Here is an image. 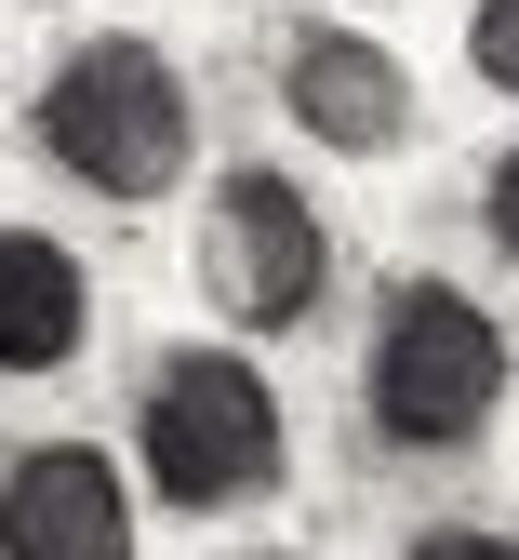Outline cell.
Segmentation results:
<instances>
[{"label":"cell","instance_id":"6da1fadb","mask_svg":"<svg viewBox=\"0 0 519 560\" xmlns=\"http://www.w3.org/2000/svg\"><path fill=\"white\" fill-rule=\"evenodd\" d=\"M40 161H54L67 187L120 200V214L174 200L187 161H200V94H187V67H174L161 40H133V27L67 40L54 81H40Z\"/></svg>","mask_w":519,"mask_h":560},{"label":"cell","instance_id":"7a4b0ae2","mask_svg":"<svg viewBox=\"0 0 519 560\" xmlns=\"http://www.w3.org/2000/svg\"><path fill=\"white\" fill-rule=\"evenodd\" d=\"M506 387H519V347L467 280H387L374 347H359V413L387 454H480Z\"/></svg>","mask_w":519,"mask_h":560},{"label":"cell","instance_id":"3957f363","mask_svg":"<svg viewBox=\"0 0 519 560\" xmlns=\"http://www.w3.org/2000/svg\"><path fill=\"white\" fill-rule=\"evenodd\" d=\"M133 467L146 494L187 508V521H227V508H267L293 480V413L267 387V361L240 347H174L133 400Z\"/></svg>","mask_w":519,"mask_h":560},{"label":"cell","instance_id":"277c9868","mask_svg":"<svg viewBox=\"0 0 519 560\" xmlns=\"http://www.w3.org/2000/svg\"><path fill=\"white\" fill-rule=\"evenodd\" d=\"M200 307L227 320V334H293V320H320L333 294V228H320V200L293 187L280 161H240L227 187L200 200Z\"/></svg>","mask_w":519,"mask_h":560},{"label":"cell","instance_id":"5b68a950","mask_svg":"<svg viewBox=\"0 0 519 560\" xmlns=\"http://www.w3.org/2000/svg\"><path fill=\"white\" fill-rule=\"evenodd\" d=\"M280 120L307 148H333V161H400L426 94H413V67L374 27H293L280 40Z\"/></svg>","mask_w":519,"mask_h":560},{"label":"cell","instance_id":"8992f818","mask_svg":"<svg viewBox=\"0 0 519 560\" xmlns=\"http://www.w3.org/2000/svg\"><path fill=\"white\" fill-rule=\"evenodd\" d=\"M0 560H133V480L107 441H27L0 467Z\"/></svg>","mask_w":519,"mask_h":560},{"label":"cell","instance_id":"52a82bcc","mask_svg":"<svg viewBox=\"0 0 519 560\" xmlns=\"http://www.w3.org/2000/svg\"><path fill=\"white\" fill-rule=\"evenodd\" d=\"M94 334V267L54 228H0V374H67Z\"/></svg>","mask_w":519,"mask_h":560},{"label":"cell","instance_id":"ba28073f","mask_svg":"<svg viewBox=\"0 0 519 560\" xmlns=\"http://www.w3.org/2000/svg\"><path fill=\"white\" fill-rule=\"evenodd\" d=\"M467 81L519 107V0H480V14H467Z\"/></svg>","mask_w":519,"mask_h":560},{"label":"cell","instance_id":"9c48e42d","mask_svg":"<svg viewBox=\"0 0 519 560\" xmlns=\"http://www.w3.org/2000/svg\"><path fill=\"white\" fill-rule=\"evenodd\" d=\"M480 228H493V254L519 267V133H506V161L480 174Z\"/></svg>","mask_w":519,"mask_h":560},{"label":"cell","instance_id":"30bf717a","mask_svg":"<svg viewBox=\"0 0 519 560\" xmlns=\"http://www.w3.org/2000/svg\"><path fill=\"white\" fill-rule=\"evenodd\" d=\"M413 560H519V534H493V521H426Z\"/></svg>","mask_w":519,"mask_h":560},{"label":"cell","instance_id":"8fae6325","mask_svg":"<svg viewBox=\"0 0 519 560\" xmlns=\"http://www.w3.org/2000/svg\"><path fill=\"white\" fill-rule=\"evenodd\" d=\"M240 560H307V547H240Z\"/></svg>","mask_w":519,"mask_h":560}]
</instances>
